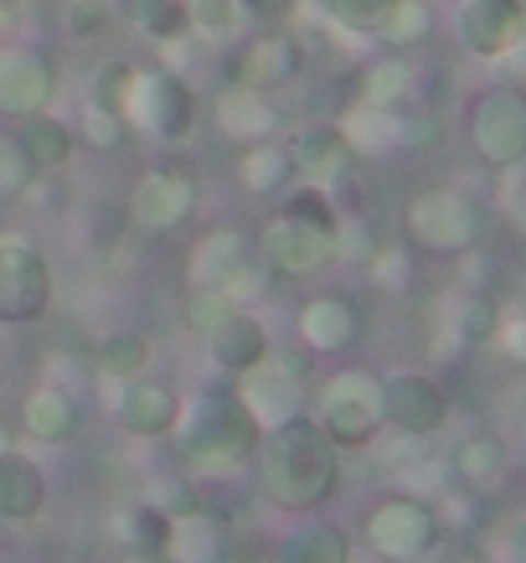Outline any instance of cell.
<instances>
[{"instance_id": "cell-1", "label": "cell", "mask_w": 526, "mask_h": 563, "mask_svg": "<svg viewBox=\"0 0 526 563\" xmlns=\"http://www.w3.org/2000/svg\"><path fill=\"white\" fill-rule=\"evenodd\" d=\"M254 465H258V492L279 512H315L340 486V450L325 440V429L315 424L310 409L264 429Z\"/></svg>"}, {"instance_id": "cell-2", "label": "cell", "mask_w": 526, "mask_h": 563, "mask_svg": "<svg viewBox=\"0 0 526 563\" xmlns=\"http://www.w3.org/2000/svg\"><path fill=\"white\" fill-rule=\"evenodd\" d=\"M258 419L243 409L233 388H212L197 398H181V419L170 440L181 444V461L197 481H233L243 465H254L258 450Z\"/></svg>"}, {"instance_id": "cell-3", "label": "cell", "mask_w": 526, "mask_h": 563, "mask_svg": "<svg viewBox=\"0 0 526 563\" xmlns=\"http://www.w3.org/2000/svg\"><path fill=\"white\" fill-rule=\"evenodd\" d=\"M315 424L336 450H372V440L388 429L382 424V377L367 367L331 373L315 398Z\"/></svg>"}, {"instance_id": "cell-4", "label": "cell", "mask_w": 526, "mask_h": 563, "mask_svg": "<svg viewBox=\"0 0 526 563\" xmlns=\"http://www.w3.org/2000/svg\"><path fill=\"white\" fill-rule=\"evenodd\" d=\"M310 357L315 352H279L273 346L264 362H254L248 373H238L233 383H238V398L243 409L258 419V429L279 424V419H294V413L310 409Z\"/></svg>"}, {"instance_id": "cell-5", "label": "cell", "mask_w": 526, "mask_h": 563, "mask_svg": "<svg viewBox=\"0 0 526 563\" xmlns=\"http://www.w3.org/2000/svg\"><path fill=\"white\" fill-rule=\"evenodd\" d=\"M367 543L392 563H428L444 543V517L428 496L398 492L372 507V517H367Z\"/></svg>"}, {"instance_id": "cell-6", "label": "cell", "mask_w": 526, "mask_h": 563, "mask_svg": "<svg viewBox=\"0 0 526 563\" xmlns=\"http://www.w3.org/2000/svg\"><path fill=\"white\" fill-rule=\"evenodd\" d=\"M407 233L428 254H470L485 233V207L465 187H428L407 202Z\"/></svg>"}, {"instance_id": "cell-7", "label": "cell", "mask_w": 526, "mask_h": 563, "mask_svg": "<svg viewBox=\"0 0 526 563\" xmlns=\"http://www.w3.org/2000/svg\"><path fill=\"white\" fill-rule=\"evenodd\" d=\"M470 145L485 166L511 172L526 161V88L522 84H501L485 88L470 109Z\"/></svg>"}, {"instance_id": "cell-8", "label": "cell", "mask_w": 526, "mask_h": 563, "mask_svg": "<svg viewBox=\"0 0 526 563\" xmlns=\"http://www.w3.org/2000/svg\"><path fill=\"white\" fill-rule=\"evenodd\" d=\"M124 124L139 130V135L176 145L197 124V99L170 68H145L135 73V88H130V103H124Z\"/></svg>"}, {"instance_id": "cell-9", "label": "cell", "mask_w": 526, "mask_h": 563, "mask_svg": "<svg viewBox=\"0 0 526 563\" xmlns=\"http://www.w3.org/2000/svg\"><path fill=\"white\" fill-rule=\"evenodd\" d=\"M52 264L26 239H0V325H36L52 310Z\"/></svg>"}, {"instance_id": "cell-10", "label": "cell", "mask_w": 526, "mask_h": 563, "mask_svg": "<svg viewBox=\"0 0 526 563\" xmlns=\"http://www.w3.org/2000/svg\"><path fill=\"white\" fill-rule=\"evenodd\" d=\"M254 243H258V254L279 269V279H305V274H315V269L331 264V243H336V233L284 207V212H273L269 228H264Z\"/></svg>"}, {"instance_id": "cell-11", "label": "cell", "mask_w": 526, "mask_h": 563, "mask_svg": "<svg viewBox=\"0 0 526 563\" xmlns=\"http://www.w3.org/2000/svg\"><path fill=\"white\" fill-rule=\"evenodd\" d=\"M449 419V393L428 373H388L382 377V424L407 440H428Z\"/></svg>"}, {"instance_id": "cell-12", "label": "cell", "mask_w": 526, "mask_h": 563, "mask_svg": "<svg viewBox=\"0 0 526 563\" xmlns=\"http://www.w3.org/2000/svg\"><path fill=\"white\" fill-rule=\"evenodd\" d=\"M197 207H202V191L176 166H155L130 191V222L145 228V233H176V228H187L197 218Z\"/></svg>"}, {"instance_id": "cell-13", "label": "cell", "mask_w": 526, "mask_h": 563, "mask_svg": "<svg viewBox=\"0 0 526 563\" xmlns=\"http://www.w3.org/2000/svg\"><path fill=\"white\" fill-rule=\"evenodd\" d=\"M57 99V68L52 57L32 47H0V114L26 120L36 109H52Z\"/></svg>"}, {"instance_id": "cell-14", "label": "cell", "mask_w": 526, "mask_h": 563, "mask_svg": "<svg viewBox=\"0 0 526 563\" xmlns=\"http://www.w3.org/2000/svg\"><path fill=\"white\" fill-rule=\"evenodd\" d=\"M114 404L109 413L120 419L124 434L135 440H170L176 434V419H181V393L166 388V383H150V377H130V383H114Z\"/></svg>"}, {"instance_id": "cell-15", "label": "cell", "mask_w": 526, "mask_h": 563, "mask_svg": "<svg viewBox=\"0 0 526 563\" xmlns=\"http://www.w3.org/2000/svg\"><path fill=\"white\" fill-rule=\"evenodd\" d=\"M367 331V316L351 295L340 290H325V295H310L305 310H300V342L315 352V357H340L351 352Z\"/></svg>"}, {"instance_id": "cell-16", "label": "cell", "mask_w": 526, "mask_h": 563, "mask_svg": "<svg viewBox=\"0 0 526 563\" xmlns=\"http://www.w3.org/2000/svg\"><path fill=\"white\" fill-rule=\"evenodd\" d=\"M305 68V47H300V36L289 32H264V36H248L233 57V84H248L258 93H279L300 78Z\"/></svg>"}, {"instance_id": "cell-17", "label": "cell", "mask_w": 526, "mask_h": 563, "mask_svg": "<svg viewBox=\"0 0 526 563\" xmlns=\"http://www.w3.org/2000/svg\"><path fill=\"white\" fill-rule=\"evenodd\" d=\"M202 342H206V362H212L222 377L248 373L254 362H264L273 352L269 325H264V316L248 310V306H233L217 325H212V331H206Z\"/></svg>"}, {"instance_id": "cell-18", "label": "cell", "mask_w": 526, "mask_h": 563, "mask_svg": "<svg viewBox=\"0 0 526 563\" xmlns=\"http://www.w3.org/2000/svg\"><path fill=\"white\" fill-rule=\"evenodd\" d=\"M526 26V0H465L455 16L459 42L475 57H506Z\"/></svg>"}, {"instance_id": "cell-19", "label": "cell", "mask_w": 526, "mask_h": 563, "mask_svg": "<svg viewBox=\"0 0 526 563\" xmlns=\"http://www.w3.org/2000/svg\"><path fill=\"white\" fill-rule=\"evenodd\" d=\"M166 553L176 563H227L233 559V517L206 507V501L181 517H170Z\"/></svg>"}, {"instance_id": "cell-20", "label": "cell", "mask_w": 526, "mask_h": 563, "mask_svg": "<svg viewBox=\"0 0 526 563\" xmlns=\"http://www.w3.org/2000/svg\"><path fill=\"white\" fill-rule=\"evenodd\" d=\"M21 434L36 444H72L83 434V404H78V393L57 388V383L42 377L21 398Z\"/></svg>"}, {"instance_id": "cell-21", "label": "cell", "mask_w": 526, "mask_h": 563, "mask_svg": "<svg viewBox=\"0 0 526 563\" xmlns=\"http://www.w3.org/2000/svg\"><path fill=\"white\" fill-rule=\"evenodd\" d=\"M289 155H294V176L325 191H336L357 166V151H351V140L340 135V124H310L305 135L289 145Z\"/></svg>"}, {"instance_id": "cell-22", "label": "cell", "mask_w": 526, "mask_h": 563, "mask_svg": "<svg viewBox=\"0 0 526 563\" xmlns=\"http://www.w3.org/2000/svg\"><path fill=\"white\" fill-rule=\"evenodd\" d=\"M217 130L227 140H238V145H258V140H279L284 130V114H279V103L269 93H258L248 84H227L217 93Z\"/></svg>"}, {"instance_id": "cell-23", "label": "cell", "mask_w": 526, "mask_h": 563, "mask_svg": "<svg viewBox=\"0 0 526 563\" xmlns=\"http://www.w3.org/2000/svg\"><path fill=\"white\" fill-rule=\"evenodd\" d=\"M47 512V471L26 450H0V522H36Z\"/></svg>"}, {"instance_id": "cell-24", "label": "cell", "mask_w": 526, "mask_h": 563, "mask_svg": "<svg viewBox=\"0 0 526 563\" xmlns=\"http://www.w3.org/2000/svg\"><path fill=\"white\" fill-rule=\"evenodd\" d=\"M449 471H455L459 486H470V492H495L511 471V450L506 440L495 434V429H470L465 440L455 444V455H449Z\"/></svg>"}, {"instance_id": "cell-25", "label": "cell", "mask_w": 526, "mask_h": 563, "mask_svg": "<svg viewBox=\"0 0 526 563\" xmlns=\"http://www.w3.org/2000/svg\"><path fill=\"white\" fill-rule=\"evenodd\" d=\"M254 249V239L243 228H212L202 239L191 243V258H187V285L197 290H222L227 274L243 264V254Z\"/></svg>"}, {"instance_id": "cell-26", "label": "cell", "mask_w": 526, "mask_h": 563, "mask_svg": "<svg viewBox=\"0 0 526 563\" xmlns=\"http://www.w3.org/2000/svg\"><path fill=\"white\" fill-rule=\"evenodd\" d=\"M439 321H444V342L455 346H480L495 336V321H501V306H495L485 290L475 285H459L439 300Z\"/></svg>"}, {"instance_id": "cell-27", "label": "cell", "mask_w": 526, "mask_h": 563, "mask_svg": "<svg viewBox=\"0 0 526 563\" xmlns=\"http://www.w3.org/2000/svg\"><path fill=\"white\" fill-rule=\"evenodd\" d=\"M88 362H93V377H103V383H130V377L150 373L155 346L135 325H114V331H103L99 342L88 346Z\"/></svg>"}, {"instance_id": "cell-28", "label": "cell", "mask_w": 526, "mask_h": 563, "mask_svg": "<svg viewBox=\"0 0 526 563\" xmlns=\"http://www.w3.org/2000/svg\"><path fill=\"white\" fill-rule=\"evenodd\" d=\"M357 103H367V109H392V114L418 109V68H413L407 57H377V63H367Z\"/></svg>"}, {"instance_id": "cell-29", "label": "cell", "mask_w": 526, "mask_h": 563, "mask_svg": "<svg viewBox=\"0 0 526 563\" xmlns=\"http://www.w3.org/2000/svg\"><path fill=\"white\" fill-rule=\"evenodd\" d=\"M294 181V155H289L284 140H258V145H243L238 155V187L248 197H279Z\"/></svg>"}, {"instance_id": "cell-30", "label": "cell", "mask_w": 526, "mask_h": 563, "mask_svg": "<svg viewBox=\"0 0 526 563\" xmlns=\"http://www.w3.org/2000/svg\"><path fill=\"white\" fill-rule=\"evenodd\" d=\"M16 140L26 145V155H32L36 172H57V166H68L72 151H78V130H72L68 120H57L52 109L26 114L21 130H16Z\"/></svg>"}, {"instance_id": "cell-31", "label": "cell", "mask_w": 526, "mask_h": 563, "mask_svg": "<svg viewBox=\"0 0 526 563\" xmlns=\"http://www.w3.org/2000/svg\"><path fill=\"white\" fill-rule=\"evenodd\" d=\"M279 563H351V538L331 517H310L279 543Z\"/></svg>"}, {"instance_id": "cell-32", "label": "cell", "mask_w": 526, "mask_h": 563, "mask_svg": "<svg viewBox=\"0 0 526 563\" xmlns=\"http://www.w3.org/2000/svg\"><path fill=\"white\" fill-rule=\"evenodd\" d=\"M340 135L351 140L357 155H382V151H403V114L392 109H367L357 103L346 120H340Z\"/></svg>"}, {"instance_id": "cell-33", "label": "cell", "mask_w": 526, "mask_h": 563, "mask_svg": "<svg viewBox=\"0 0 526 563\" xmlns=\"http://www.w3.org/2000/svg\"><path fill=\"white\" fill-rule=\"evenodd\" d=\"M377 36H382L392 52L424 47L428 36H434V5H428V0H392V11Z\"/></svg>"}, {"instance_id": "cell-34", "label": "cell", "mask_w": 526, "mask_h": 563, "mask_svg": "<svg viewBox=\"0 0 526 563\" xmlns=\"http://www.w3.org/2000/svg\"><path fill=\"white\" fill-rule=\"evenodd\" d=\"M273 285H279V269H273L269 258L258 254V243L243 254V264L233 274H227V285H222V295L233 300V306H258V300H269Z\"/></svg>"}, {"instance_id": "cell-35", "label": "cell", "mask_w": 526, "mask_h": 563, "mask_svg": "<svg viewBox=\"0 0 526 563\" xmlns=\"http://www.w3.org/2000/svg\"><path fill=\"white\" fill-rule=\"evenodd\" d=\"M170 517L155 507V501H130L120 517H114V538L120 548H166Z\"/></svg>"}, {"instance_id": "cell-36", "label": "cell", "mask_w": 526, "mask_h": 563, "mask_svg": "<svg viewBox=\"0 0 526 563\" xmlns=\"http://www.w3.org/2000/svg\"><path fill=\"white\" fill-rule=\"evenodd\" d=\"M388 11H392V0H321V16L346 36H377Z\"/></svg>"}, {"instance_id": "cell-37", "label": "cell", "mask_w": 526, "mask_h": 563, "mask_svg": "<svg viewBox=\"0 0 526 563\" xmlns=\"http://www.w3.org/2000/svg\"><path fill=\"white\" fill-rule=\"evenodd\" d=\"M187 16H191V36H238L248 26V5L243 0H187Z\"/></svg>"}, {"instance_id": "cell-38", "label": "cell", "mask_w": 526, "mask_h": 563, "mask_svg": "<svg viewBox=\"0 0 526 563\" xmlns=\"http://www.w3.org/2000/svg\"><path fill=\"white\" fill-rule=\"evenodd\" d=\"M145 501H155L166 517H181L191 507H202V481L191 476V471H160L145 486Z\"/></svg>"}, {"instance_id": "cell-39", "label": "cell", "mask_w": 526, "mask_h": 563, "mask_svg": "<svg viewBox=\"0 0 526 563\" xmlns=\"http://www.w3.org/2000/svg\"><path fill=\"white\" fill-rule=\"evenodd\" d=\"M36 176L42 172L32 166V155L16 140V130H0V202H21Z\"/></svg>"}, {"instance_id": "cell-40", "label": "cell", "mask_w": 526, "mask_h": 563, "mask_svg": "<svg viewBox=\"0 0 526 563\" xmlns=\"http://www.w3.org/2000/svg\"><path fill=\"white\" fill-rule=\"evenodd\" d=\"M139 32L155 36L160 47H181L191 36V16H187V0H155L150 16L139 21Z\"/></svg>"}, {"instance_id": "cell-41", "label": "cell", "mask_w": 526, "mask_h": 563, "mask_svg": "<svg viewBox=\"0 0 526 563\" xmlns=\"http://www.w3.org/2000/svg\"><path fill=\"white\" fill-rule=\"evenodd\" d=\"M135 73L130 63H103L93 73V88H88V103H99L109 114H124V103H130V88H135Z\"/></svg>"}, {"instance_id": "cell-42", "label": "cell", "mask_w": 526, "mask_h": 563, "mask_svg": "<svg viewBox=\"0 0 526 563\" xmlns=\"http://www.w3.org/2000/svg\"><path fill=\"white\" fill-rule=\"evenodd\" d=\"M124 135H130L124 114H109V109H99V103H88L83 120H78V140L93 145V151H114V145H124Z\"/></svg>"}, {"instance_id": "cell-43", "label": "cell", "mask_w": 526, "mask_h": 563, "mask_svg": "<svg viewBox=\"0 0 526 563\" xmlns=\"http://www.w3.org/2000/svg\"><path fill=\"white\" fill-rule=\"evenodd\" d=\"M377 254V239H372V228L361 218H346L340 212L336 222V243H331V258H340V264H361L367 269V258Z\"/></svg>"}, {"instance_id": "cell-44", "label": "cell", "mask_w": 526, "mask_h": 563, "mask_svg": "<svg viewBox=\"0 0 526 563\" xmlns=\"http://www.w3.org/2000/svg\"><path fill=\"white\" fill-rule=\"evenodd\" d=\"M109 21H114V5H109V0H68V5H63V32L78 36V42L109 32Z\"/></svg>"}, {"instance_id": "cell-45", "label": "cell", "mask_w": 526, "mask_h": 563, "mask_svg": "<svg viewBox=\"0 0 526 563\" xmlns=\"http://www.w3.org/2000/svg\"><path fill=\"white\" fill-rule=\"evenodd\" d=\"M42 377L72 393V388H83L88 377H93V362L78 357V352H68V346H52L47 357H42Z\"/></svg>"}, {"instance_id": "cell-46", "label": "cell", "mask_w": 526, "mask_h": 563, "mask_svg": "<svg viewBox=\"0 0 526 563\" xmlns=\"http://www.w3.org/2000/svg\"><path fill=\"white\" fill-rule=\"evenodd\" d=\"M227 310H233V300H227L222 290H197V285H187V325L197 331V336H206Z\"/></svg>"}, {"instance_id": "cell-47", "label": "cell", "mask_w": 526, "mask_h": 563, "mask_svg": "<svg viewBox=\"0 0 526 563\" xmlns=\"http://www.w3.org/2000/svg\"><path fill=\"white\" fill-rule=\"evenodd\" d=\"M495 346H501V357L516 362V367H526V310H516V316H501L495 321Z\"/></svg>"}, {"instance_id": "cell-48", "label": "cell", "mask_w": 526, "mask_h": 563, "mask_svg": "<svg viewBox=\"0 0 526 563\" xmlns=\"http://www.w3.org/2000/svg\"><path fill=\"white\" fill-rule=\"evenodd\" d=\"M367 274H372L377 285H388V290H403L413 269H407V254H403V249H377V254L367 258Z\"/></svg>"}, {"instance_id": "cell-49", "label": "cell", "mask_w": 526, "mask_h": 563, "mask_svg": "<svg viewBox=\"0 0 526 563\" xmlns=\"http://www.w3.org/2000/svg\"><path fill=\"white\" fill-rule=\"evenodd\" d=\"M501 563H526V507L501 528Z\"/></svg>"}, {"instance_id": "cell-50", "label": "cell", "mask_w": 526, "mask_h": 563, "mask_svg": "<svg viewBox=\"0 0 526 563\" xmlns=\"http://www.w3.org/2000/svg\"><path fill=\"white\" fill-rule=\"evenodd\" d=\"M506 212L511 222L526 233V161L522 166H511V181H506Z\"/></svg>"}, {"instance_id": "cell-51", "label": "cell", "mask_w": 526, "mask_h": 563, "mask_svg": "<svg viewBox=\"0 0 526 563\" xmlns=\"http://www.w3.org/2000/svg\"><path fill=\"white\" fill-rule=\"evenodd\" d=\"M506 63V73H511V84H522L526 88V26H522V36H516V47L501 57Z\"/></svg>"}, {"instance_id": "cell-52", "label": "cell", "mask_w": 526, "mask_h": 563, "mask_svg": "<svg viewBox=\"0 0 526 563\" xmlns=\"http://www.w3.org/2000/svg\"><path fill=\"white\" fill-rule=\"evenodd\" d=\"M243 5H248V21H273V16H284L289 0H243Z\"/></svg>"}, {"instance_id": "cell-53", "label": "cell", "mask_w": 526, "mask_h": 563, "mask_svg": "<svg viewBox=\"0 0 526 563\" xmlns=\"http://www.w3.org/2000/svg\"><path fill=\"white\" fill-rule=\"evenodd\" d=\"M120 563H176V559H170L166 548H124Z\"/></svg>"}, {"instance_id": "cell-54", "label": "cell", "mask_w": 526, "mask_h": 563, "mask_svg": "<svg viewBox=\"0 0 526 563\" xmlns=\"http://www.w3.org/2000/svg\"><path fill=\"white\" fill-rule=\"evenodd\" d=\"M439 563H491L485 553H449V559H439Z\"/></svg>"}, {"instance_id": "cell-55", "label": "cell", "mask_w": 526, "mask_h": 563, "mask_svg": "<svg viewBox=\"0 0 526 563\" xmlns=\"http://www.w3.org/2000/svg\"><path fill=\"white\" fill-rule=\"evenodd\" d=\"M11 444H16V440H11V429L0 424V450H11Z\"/></svg>"}]
</instances>
